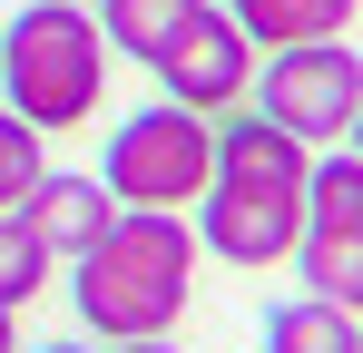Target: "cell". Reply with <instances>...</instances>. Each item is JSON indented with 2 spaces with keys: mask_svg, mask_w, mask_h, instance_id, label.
Here are the masks:
<instances>
[{
  "mask_svg": "<svg viewBox=\"0 0 363 353\" xmlns=\"http://www.w3.org/2000/svg\"><path fill=\"white\" fill-rule=\"evenodd\" d=\"M196 294V226L167 206H128L89 255H69V304L99 344H147L167 334Z\"/></svg>",
  "mask_w": 363,
  "mask_h": 353,
  "instance_id": "1",
  "label": "cell"
},
{
  "mask_svg": "<svg viewBox=\"0 0 363 353\" xmlns=\"http://www.w3.org/2000/svg\"><path fill=\"white\" fill-rule=\"evenodd\" d=\"M108 89V40H99V10L79 0H30L10 30H0V99L30 118L40 138L89 128Z\"/></svg>",
  "mask_w": 363,
  "mask_h": 353,
  "instance_id": "2",
  "label": "cell"
},
{
  "mask_svg": "<svg viewBox=\"0 0 363 353\" xmlns=\"http://www.w3.org/2000/svg\"><path fill=\"white\" fill-rule=\"evenodd\" d=\"M99 176H108V196H118V206H167V216H186V206L216 186V118L177 108V99L128 108L118 128H108Z\"/></svg>",
  "mask_w": 363,
  "mask_h": 353,
  "instance_id": "3",
  "label": "cell"
},
{
  "mask_svg": "<svg viewBox=\"0 0 363 353\" xmlns=\"http://www.w3.org/2000/svg\"><path fill=\"white\" fill-rule=\"evenodd\" d=\"M245 108H265L285 138L304 147H334V138H354V108H363V59L344 40H304V50H265L255 59V99Z\"/></svg>",
  "mask_w": 363,
  "mask_h": 353,
  "instance_id": "4",
  "label": "cell"
},
{
  "mask_svg": "<svg viewBox=\"0 0 363 353\" xmlns=\"http://www.w3.org/2000/svg\"><path fill=\"white\" fill-rule=\"evenodd\" d=\"M157 89H167L177 108H196V118L245 108V99H255V40H245L226 10H196L177 30V50L157 59Z\"/></svg>",
  "mask_w": 363,
  "mask_h": 353,
  "instance_id": "5",
  "label": "cell"
},
{
  "mask_svg": "<svg viewBox=\"0 0 363 353\" xmlns=\"http://www.w3.org/2000/svg\"><path fill=\"white\" fill-rule=\"evenodd\" d=\"M206 206V226H196V245L216 255V265H295V245H304V196H275V186H206L196 196Z\"/></svg>",
  "mask_w": 363,
  "mask_h": 353,
  "instance_id": "6",
  "label": "cell"
},
{
  "mask_svg": "<svg viewBox=\"0 0 363 353\" xmlns=\"http://www.w3.org/2000/svg\"><path fill=\"white\" fill-rule=\"evenodd\" d=\"M216 176H226V186H275V196H304L314 147H304V138H285L265 108H226V118H216Z\"/></svg>",
  "mask_w": 363,
  "mask_h": 353,
  "instance_id": "7",
  "label": "cell"
},
{
  "mask_svg": "<svg viewBox=\"0 0 363 353\" xmlns=\"http://www.w3.org/2000/svg\"><path fill=\"white\" fill-rule=\"evenodd\" d=\"M20 216H30V235H40V245H50V255H89V245H99V235L118 226V196H108V176H40V186H30V206H20Z\"/></svg>",
  "mask_w": 363,
  "mask_h": 353,
  "instance_id": "8",
  "label": "cell"
},
{
  "mask_svg": "<svg viewBox=\"0 0 363 353\" xmlns=\"http://www.w3.org/2000/svg\"><path fill=\"white\" fill-rule=\"evenodd\" d=\"M363 0H226V20H236L255 50H304V40H344L354 30Z\"/></svg>",
  "mask_w": 363,
  "mask_h": 353,
  "instance_id": "9",
  "label": "cell"
},
{
  "mask_svg": "<svg viewBox=\"0 0 363 353\" xmlns=\"http://www.w3.org/2000/svg\"><path fill=\"white\" fill-rule=\"evenodd\" d=\"M196 10H206V0H99V40H108V50H128L138 69H157Z\"/></svg>",
  "mask_w": 363,
  "mask_h": 353,
  "instance_id": "10",
  "label": "cell"
},
{
  "mask_svg": "<svg viewBox=\"0 0 363 353\" xmlns=\"http://www.w3.org/2000/svg\"><path fill=\"white\" fill-rule=\"evenodd\" d=\"M265 353H363V314L324 304V294H295L265 314Z\"/></svg>",
  "mask_w": 363,
  "mask_h": 353,
  "instance_id": "11",
  "label": "cell"
},
{
  "mask_svg": "<svg viewBox=\"0 0 363 353\" xmlns=\"http://www.w3.org/2000/svg\"><path fill=\"white\" fill-rule=\"evenodd\" d=\"M304 235H363V157H314L304 176Z\"/></svg>",
  "mask_w": 363,
  "mask_h": 353,
  "instance_id": "12",
  "label": "cell"
},
{
  "mask_svg": "<svg viewBox=\"0 0 363 353\" xmlns=\"http://www.w3.org/2000/svg\"><path fill=\"white\" fill-rule=\"evenodd\" d=\"M295 275H304V294L363 314V235H304V245H295Z\"/></svg>",
  "mask_w": 363,
  "mask_h": 353,
  "instance_id": "13",
  "label": "cell"
},
{
  "mask_svg": "<svg viewBox=\"0 0 363 353\" xmlns=\"http://www.w3.org/2000/svg\"><path fill=\"white\" fill-rule=\"evenodd\" d=\"M40 176H50V147H40V128H30L20 108H0V216H20Z\"/></svg>",
  "mask_w": 363,
  "mask_h": 353,
  "instance_id": "14",
  "label": "cell"
},
{
  "mask_svg": "<svg viewBox=\"0 0 363 353\" xmlns=\"http://www.w3.org/2000/svg\"><path fill=\"white\" fill-rule=\"evenodd\" d=\"M50 265H60V255L30 235V216H0V304H10V314L50 285Z\"/></svg>",
  "mask_w": 363,
  "mask_h": 353,
  "instance_id": "15",
  "label": "cell"
},
{
  "mask_svg": "<svg viewBox=\"0 0 363 353\" xmlns=\"http://www.w3.org/2000/svg\"><path fill=\"white\" fill-rule=\"evenodd\" d=\"M0 353H20V324H10V304H0Z\"/></svg>",
  "mask_w": 363,
  "mask_h": 353,
  "instance_id": "16",
  "label": "cell"
},
{
  "mask_svg": "<svg viewBox=\"0 0 363 353\" xmlns=\"http://www.w3.org/2000/svg\"><path fill=\"white\" fill-rule=\"evenodd\" d=\"M118 353H177V344H167V334H147V344H118Z\"/></svg>",
  "mask_w": 363,
  "mask_h": 353,
  "instance_id": "17",
  "label": "cell"
},
{
  "mask_svg": "<svg viewBox=\"0 0 363 353\" xmlns=\"http://www.w3.org/2000/svg\"><path fill=\"white\" fill-rule=\"evenodd\" d=\"M40 353H89V344H40Z\"/></svg>",
  "mask_w": 363,
  "mask_h": 353,
  "instance_id": "18",
  "label": "cell"
},
{
  "mask_svg": "<svg viewBox=\"0 0 363 353\" xmlns=\"http://www.w3.org/2000/svg\"><path fill=\"white\" fill-rule=\"evenodd\" d=\"M354 157H363V108H354Z\"/></svg>",
  "mask_w": 363,
  "mask_h": 353,
  "instance_id": "19",
  "label": "cell"
}]
</instances>
